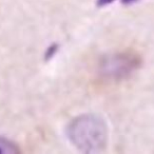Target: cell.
Returning a JSON list of instances; mask_svg holds the SVG:
<instances>
[{
  "mask_svg": "<svg viewBox=\"0 0 154 154\" xmlns=\"http://www.w3.org/2000/svg\"><path fill=\"white\" fill-rule=\"evenodd\" d=\"M58 49H59V45H58L57 43H53V45H50V47L47 49V51H45V59L48 61V60H50L51 58H53L54 56L56 55V53H57Z\"/></svg>",
  "mask_w": 154,
  "mask_h": 154,
  "instance_id": "277c9868",
  "label": "cell"
},
{
  "mask_svg": "<svg viewBox=\"0 0 154 154\" xmlns=\"http://www.w3.org/2000/svg\"><path fill=\"white\" fill-rule=\"evenodd\" d=\"M18 152V147L13 141L5 137H0V154H14Z\"/></svg>",
  "mask_w": 154,
  "mask_h": 154,
  "instance_id": "3957f363",
  "label": "cell"
},
{
  "mask_svg": "<svg viewBox=\"0 0 154 154\" xmlns=\"http://www.w3.org/2000/svg\"><path fill=\"white\" fill-rule=\"evenodd\" d=\"M136 1H137V0H122V5H132V3L136 2Z\"/></svg>",
  "mask_w": 154,
  "mask_h": 154,
  "instance_id": "8992f818",
  "label": "cell"
},
{
  "mask_svg": "<svg viewBox=\"0 0 154 154\" xmlns=\"http://www.w3.org/2000/svg\"><path fill=\"white\" fill-rule=\"evenodd\" d=\"M141 60L133 52H122L103 58L99 63V74L110 80L129 78L140 66Z\"/></svg>",
  "mask_w": 154,
  "mask_h": 154,
  "instance_id": "7a4b0ae2",
  "label": "cell"
},
{
  "mask_svg": "<svg viewBox=\"0 0 154 154\" xmlns=\"http://www.w3.org/2000/svg\"><path fill=\"white\" fill-rule=\"evenodd\" d=\"M66 135L77 150L85 153H98L107 146L108 128L101 117L85 114L69 124Z\"/></svg>",
  "mask_w": 154,
  "mask_h": 154,
  "instance_id": "6da1fadb",
  "label": "cell"
},
{
  "mask_svg": "<svg viewBox=\"0 0 154 154\" xmlns=\"http://www.w3.org/2000/svg\"><path fill=\"white\" fill-rule=\"evenodd\" d=\"M113 1H115V0H97L96 5H97V7L103 8V7H107V5H111Z\"/></svg>",
  "mask_w": 154,
  "mask_h": 154,
  "instance_id": "5b68a950",
  "label": "cell"
}]
</instances>
